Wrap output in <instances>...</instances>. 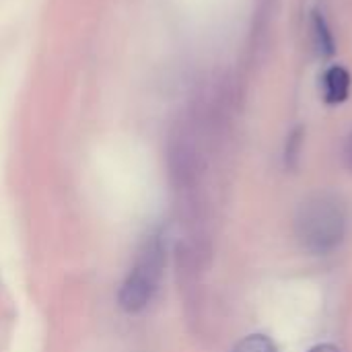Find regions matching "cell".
Returning a JSON list of instances; mask_svg holds the SVG:
<instances>
[{"label":"cell","mask_w":352,"mask_h":352,"mask_svg":"<svg viewBox=\"0 0 352 352\" xmlns=\"http://www.w3.org/2000/svg\"><path fill=\"white\" fill-rule=\"evenodd\" d=\"M309 352H342L338 346H334V344H318V346H314Z\"/></svg>","instance_id":"cell-6"},{"label":"cell","mask_w":352,"mask_h":352,"mask_svg":"<svg viewBox=\"0 0 352 352\" xmlns=\"http://www.w3.org/2000/svg\"><path fill=\"white\" fill-rule=\"evenodd\" d=\"M163 270H165L163 239L159 235H151L138 250V256L120 287L118 293L120 307L128 314L142 311L159 291Z\"/></svg>","instance_id":"cell-2"},{"label":"cell","mask_w":352,"mask_h":352,"mask_svg":"<svg viewBox=\"0 0 352 352\" xmlns=\"http://www.w3.org/2000/svg\"><path fill=\"white\" fill-rule=\"evenodd\" d=\"M231 352H276V344L266 334H250Z\"/></svg>","instance_id":"cell-5"},{"label":"cell","mask_w":352,"mask_h":352,"mask_svg":"<svg viewBox=\"0 0 352 352\" xmlns=\"http://www.w3.org/2000/svg\"><path fill=\"white\" fill-rule=\"evenodd\" d=\"M324 99L330 105H338L342 101H346L349 93H351V74L346 68L342 66H332L326 70L324 78Z\"/></svg>","instance_id":"cell-3"},{"label":"cell","mask_w":352,"mask_h":352,"mask_svg":"<svg viewBox=\"0 0 352 352\" xmlns=\"http://www.w3.org/2000/svg\"><path fill=\"white\" fill-rule=\"evenodd\" d=\"M297 239L311 254H328L336 250L346 231V212L338 198L318 194L307 198L295 221Z\"/></svg>","instance_id":"cell-1"},{"label":"cell","mask_w":352,"mask_h":352,"mask_svg":"<svg viewBox=\"0 0 352 352\" xmlns=\"http://www.w3.org/2000/svg\"><path fill=\"white\" fill-rule=\"evenodd\" d=\"M311 29H314V39H316V47L320 54L324 56H330L334 54V39H332V33L326 25V19L320 14V12H314L311 14Z\"/></svg>","instance_id":"cell-4"}]
</instances>
